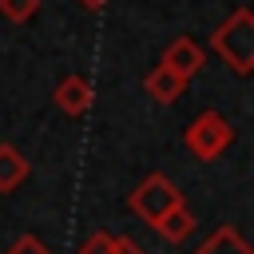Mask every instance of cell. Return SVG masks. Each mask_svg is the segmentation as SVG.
Returning a JSON list of instances; mask_svg holds the SVG:
<instances>
[{
    "label": "cell",
    "mask_w": 254,
    "mask_h": 254,
    "mask_svg": "<svg viewBox=\"0 0 254 254\" xmlns=\"http://www.w3.org/2000/svg\"><path fill=\"white\" fill-rule=\"evenodd\" d=\"M155 230H159V238H167V242H183V238L194 230V214H190V206L179 202L175 210H167V214L155 222Z\"/></svg>",
    "instance_id": "obj_8"
},
{
    "label": "cell",
    "mask_w": 254,
    "mask_h": 254,
    "mask_svg": "<svg viewBox=\"0 0 254 254\" xmlns=\"http://www.w3.org/2000/svg\"><path fill=\"white\" fill-rule=\"evenodd\" d=\"M8 254H52V250H48L36 234H20V238L8 246Z\"/></svg>",
    "instance_id": "obj_12"
},
{
    "label": "cell",
    "mask_w": 254,
    "mask_h": 254,
    "mask_svg": "<svg viewBox=\"0 0 254 254\" xmlns=\"http://www.w3.org/2000/svg\"><path fill=\"white\" fill-rule=\"evenodd\" d=\"M202 64H206V56H202V48H198L190 36L171 40V44H167V52H163V67H167V71H175L183 83H187V79H194V75L202 71Z\"/></svg>",
    "instance_id": "obj_4"
},
{
    "label": "cell",
    "mask_w": 254,
    "mask_h": 254,
    "mask_svg": "<svg viewBox=\"0 0 254 254\" xmlns=\"http://www.w3.org/2000/svg\"><path fill=\"white\" fill-rule=\"evenodd\" d=\"M52 99H56V107L64 111V115H87V107H91V99H95V91H91V83L83 79V75H64L60 79V87L52 91Z\"/></svg>",
    "instance_id": "obj_5"
},
{
    "label": "cell",
    "mask_w": 254,
    "mask_h": 254,
    "mask_svg": "<svg viewBox=\"0 0 254 254\" xmlns=\"http://www.w3.org/2000/svg\"><path fill=\"white\" fill-rule=\"evenodd\" d=\"M183 143H187V151H190L194 159L210 163V159H218V155L234 143V123H230L222 111H202V115L187 127Z\"/></svg>",
    "instance_id": "obj_2"
},
{
    "label": "cell",
    "mask_w": 254,
    "mask_h": 254,
    "mask_svg": "<svg viewBox=\"0 0 254 254\" xmlns=\"http://www.w3.org/2000/svg\"><path fill=\"white\" fill-rule=\"evenodd\" d=\"M28 175V159L12 147V143H0V194H12Z\"/></svg>",
    "instance_id": "obj_7"
},
{
    "label": "cell",
    "mask_w": 254,
    "mask_h": 254,
    "mask_svg": "<svg viewBox=\"0 0 254 254\" xmlns=\"http://www.w3.org/2000/svg\"><path fill=\"white\" fill-rule=\"evenodd\" d=\"M111 250H115V234H107V230H95L79 246V254H111Z\"/></svg>",
    "instance_id": "obj_11"
},
{
    "label": "cell",
    "mask_w": 254,
    "mask_h": 254,
    "mask_svg": "<svg viewBox=\"0 0 254 254\" xmlns=\"http://www.w3.org/2000/svg\"><path fill=\"white\" fill-rule=\"evenodd\" d=\"M111 254H143V250H139L131 238H115V250H111Z\"/></svg>",
    "instance_id": "obj_13"
},
{
    "label": "cell",
    "mask_w": 254,
    "mask_h": 254,
    "mask_svg": "<svg viewBox=\"0 0 254 254\" xmlns=\"http://www.w3.org/2000/svg\"><path fill=\"white\" fill-rule=\"evenodd\" d=\"M143 87H147V95L155 99V103H175L179 95H183V79L175 75V71H167L163 64H155L151 71H147V79H143Z\"/></svg>",
    "instance_id": "obj_6"
},
{
    "label": "cell",
    "mask_w": 254,
    "mask_h": 254,
    "mask_svg": "<svg viewBox=\"0 0 254 254\" xmlns=\"http://www.w3.org/2000/svg\"><path fill=\"white\" fill-rule=\"evenodd\" d=\"M79 4H83V8H91V12H95V8H103V4H107V0H79Z\"/></svg>",
    "instance_id": "obj_14"
},
{
    "label": "cell",
    "mask_w": 254,
    "mask_h": 254,
    "mask_svg": "<svg viewBox=\"0 0 254 254\" xmlns=\"http://www.w3.org/2000/svg\"><path fill=\"white\" fill-rule=\"evenodd\" d=\"M210 48L222 56V64H230V71L250 75L254 71V12L250 8H234L210 32Z\"/></svg>",
    "instance_id": "obj_1"
},
{
    "label": "cell",
    "mask_w": 254,
    "mask_h": 254,
    "mask_svg": "<svg viewBox=\"0 0 254 254\" xmlns=\"http://www.w3.org/2000/svg\"><path fill=\"white\" fill-rule=\"evenodd\" d=\"M127 202H131V210H135L143 222H151V226H155L167 210H175V206L183 202V190H179L167 175H159V171H155V175H147V179L131 190V198H127Z\"/></svg>",
    "instance_id": "obj_3"
},
{
    "label": "cell",
    "mask_w": 254,
    "mask_h": 254,
    "mask_svg": "<svg viewBox=\"0 0 254 254\" xmlns=\"http://www.w3.org/2000/svg\"><path fill=\"white\" fill-rule=\"evenodd\" d=\"M194 254H254V250H250V242H246L234 226H218Z\"/></svg>",
    "instance_id": "obj_9"
},
{
    "label": "cell",
    "mask_w": 254,
    "mask_h": 254,
    "mask_svg": "<svg viewBox=\"0 0 254 254\" xmlns=\"http://www.w3.org/2000/svg\"><path fill=\"white\" fill-rule=\"evenodd\" d=\"M40 12V0H0V16H8L12 24H24Z\"/></svg>",
    "instance_id": "obj_10"
}]
</instances>
